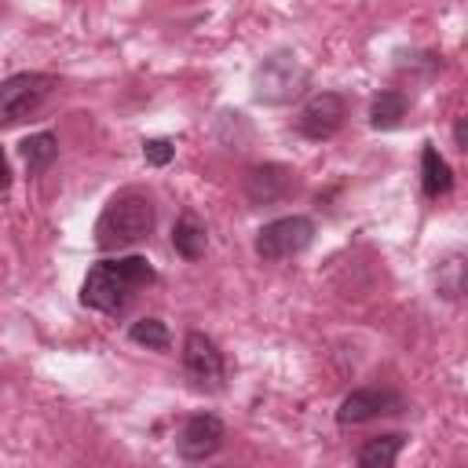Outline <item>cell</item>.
Masks as SVG:
<instances>
[{
  "instance_id": "obj_1",
  "label": "cell",
  "mask_w": 468,
  "mask_h": 468,
  "mask_svg": "<svg viewBox=\"0 0 468 468\" xmlns=\"http://www.w3.org/2000/svg\"><path fill=\"white\" fill-rule=\"evenodd\" d=\"M154 282V267L146 256H124V260H102L88 271L80 285V303L102 314H121L132 296Z\"/></svg>"
},
{
  "instance_id": "obj_2",
  "label": "cell",
  "mask_w": 468,
  "mask_h": 468,
  "mask_svg": "<svg viewBox=\"0 0 468 468\" xmlns=\"http://www.w3.org/2000/svg\"><path fill=\"white\" fill-rule=\"evenodd\" d=\"M154 230V205L146 194L139 190H124L117 197H110V205L99 212L95 219V245L102 252L113 249H128L143 238H150Z\"/></svg>"
},
{
  "instance_id": "obj_3",
  "label": "cell",
  "mask_w": 468,
  "mask_h": 468,
  "mask_svg": "<svg viewBox=\"0 0 468 468\" xmlns=\"http://www.w3.org/2000/svg\"><path fill=\"white\" fill-rule=\"evenodd\" d=\"M55 91V77L48 73H15L0 84V128L26 121L37 113Z\"/></svg>"
},
{
  "instance_id": "obj_4",
  "label": "cell",
  "mask_w": 468,
  "mask_h": 468,
  "mask_svg": "<svg viewBox=\"0 0 468 468\" xmlns=\"http://www.w3.org/2000/svg\"><path fill=\"white\" fill-rule=\"evenodd\" d=\"M314 238V223L307 216H282L256 230V256L267 263L300 256Z\"/></svg>"
},
{
  "instance_id": "obj_5",
  "label": "cell",
  "mask_w": 468,
  "mask_h": 468,
  "mask_svg": "<svg viewBox=\"0 0 468 468\" xmlns=\"http://www.w3.org/2000/svg\"><path fill=\"white\" fill-rule=\"evenodd\" d=\"M303 80H307V69L296 62V55L282 51V55L263 58V66L252 77V88L260 102H285L303 88Z\"/></svg>"
},
{
  "instance_id": "obj_6",
  "label": "cell",
  "mask_w": 468,
  "mask_h": 468,
  "mask_svg": "<svg viewBox=\"0 0 468 468\" xmlns=\"http://www.w3.org/2000/svg\"><path fill=\"white\" fill-rule=\"evenodd\" d=\"M183 369L197 391H219L223 377H227V366H223L216 340L197 333V329L186 333V340H183Z\"/></svg>"
},
{
  "instance_id": "obj_7",
  "label": "cell",
  "mask_w": 468,
  "mask_h": 468,
  "mask_svg": "<svg viewBox=\"0 0 468 468\" xmlns=\"http://www.w3.org/2000/svg\"><path fill=\"white\" fill-rule=\"evenodd\" d=\"M344 117H347V102L344 95L336 91H318L303 102V110L296 113V128L300 135L307 139H333L340 128H344Z\"/></svg>"
},
{
  "instance_id": "obj_8",
  "label": "cell",
  "mask_w": 468,
  "mask_h": 468,
  "mask_svg": "<svg viewBox=\"0 0 468 468\" xmlns=\"http://www.w3.org/2000/svg\"><path fill=\"white\" fill-rule=\"evenodd\" d=\"M399 410H402V395H395L388 388H358V391L344 395V402L336 410V420L340 424H366L373 417L399 413Z\"/></svg>"
},
{
  "instance_id": "obj_9",
  "label": "cell",
  "mask_w": 468,
  "mask_h": 468,
  "mask_svg": "<svg viewBox=\"0 0 468 468\" xmlns=\"http://www.w3.org/2000/svg\"><path fill=\"white\" fill-rule=\"evenodd\" d=\"M223 420L219 417H212V413H194L183 428H179V439H176V446H179V457H186V461H205V457H212L219 446H223Z\"/></svg>"
},
{
  "instance_id": "obj_10",
  "label": "cell",
  "mask_w": 468,
  "mask_h": 468,
  "mask_svg": "<svg viewBox=\"0 0 468 468\" xmlns=\"http://www.w3.org/2000/svg\"><path fill=\"white\" fill-rule=\"evenodd\" d=\"M292 186H296V179H292V172L285 165H256L245 176V194H249L252 205H274Z\"/></svg>"
},
{
  "instance_id": "obj_11",
  "label": "cell",
  "mask_w": 468,
  "mask_h": 468,
  "mask_svg": "<svg viewBox=\"0 0 468 468\" xmlns=\"http://www.w3.org/2000/svg\"><path fill=\"white\" fill-rule=\"evenodd\" d=\"M172 245L183 260H201L205 249H208V234H205V223L194 216V212H183L172 227Z\"/></svg>"
},
{
  "instance_id": "obj_12",
  "label": "cell",
  "mask_w": 468,
  "mask_h": 468,
  "mask_svg": "<svg viewBox=\"0 0 468 468\" xmlns=\"http://www.w3.org/2000/svg\"><path fill=\"white\" fill-rule=\"evenodd\" d=\"M420 186H424L428 197H442L453 186V172L431 143H424V150H420Z\"/></svg>"
},
{
  "instance_id": "obj_13",
  "label": "cell",
  "mask_w": 468,
  "mask_h": 468,
  "mask_svg": "<svg viewBox=\"0 0 468 468\" xmlns=\"http://www.w3.org/2000/svg\"><path fill=\"white\" fill-rule=\"evenodd\" d=\"M55 157H58V139L51 132H37L22 143V161H26L29 176H40Z\"/></svg>"
},
{
  "instance_id": "obj_14",
  "label": "cell",
  "mask_w": 468,
  "mask_h": 468,
  "mask_svg": "<svg viewBox=\"0 0 468 468\" xmlns=\"http://www.w3.org/2000/svg\"><path fill=\"white\" fill-rule=\"evenodd\" d=\"M399 450H402V435H395V431L391 435H377L358 450V464L362 468H391Z\"/></svg>"
},
{
  "instance_id": "obj_15",
  "label": "cell",
  "mask_w": 468,
  "mask_h": 468,
  "mask_svg": "<svg viewBox=\"0 0 468 468\" xmlns=\"http://www.w3.org/2000/svg\"><path fill=\"white\" fill-rule=\"evenodd\" d=\"M406 117V99L399 91H380L369 106V121L373 128H395L399 121Z\"/></svg>"
},
{
  "instance_id": "obj_16",
  "label": "cell",
  "mask_w": 468,
  "mask_h": 468,
  "mask_svg": "<svg viewBox=\"0 0 468 468\" xmlns=\"http://www.w3.org/2000/svg\"><path fill=\"white\" fill-rule=\"evenodd\" d=\"M128 336H132V344H143L150 351H165L168 347V329H165L161 318H139V322H132Z\"/></svg>"
},
{
  "instance_id": "obj_17",
  "label": "cell",
  "mask_w": 468,
  "mask_h": 468,
  "mask_svg": "<svg viewBox=\"0 0 468 468\" xmlns=\"http://www.w3.org/2000/svg\"><path fill=\"white\" fill-rule=\"evenodd\" d=\"M143 157H146V165H168L172 157H176V146L168 143V139H146L143 143Z\"/></svg>"
},
{
  "instance_id": "obj_18",
  "label": "cell",
  "mask_w": 468,
  "mask_h": 468,
  "mask_svg": "<svg viewBox=\"0 0 468 468\" xmlns=\"http://www.w3.org/2000/svg\"><path fill=\"white\" fill-rule=\"evenodd\" d=\"M7 183H11V168H7V154L0 150V190H4Z\"/></svg>"
},
{
  "instance_id": "obj_19",
  "label": "cell",
  "mask_w": 468,
  "mask_h": 468,
  "mask_svg": "<svg viewBox=\"0 0 468 468\" xmlns=\"http://www.w3.org/2000/svg\"><path fill=\"white\" fill-rule=\"evenodd\" d=\"M453 139H457V150H468V146H464V143H468V139H464V121L453 128Z\"/></svg>"
}]
</instances>
